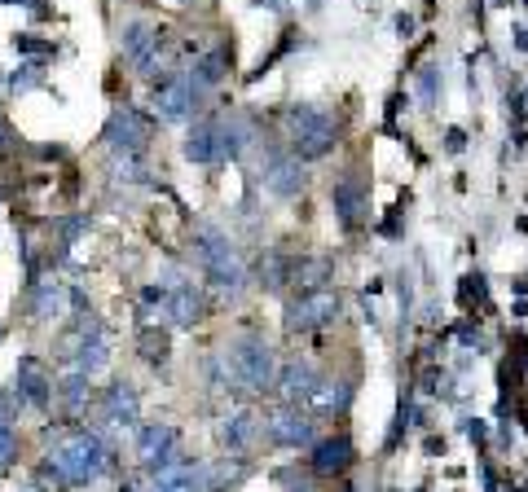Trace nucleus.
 Wrapping results in <instances>:
<instances>
[{
  "label": "nucleus",
  "instance_id": "f257e3e1",
  "mask_svg": "<svg viewBox=\"0 0 528 492\" xmlns=\"http://www.w3.org/2000/svg\"><path fill=\"white\" fill-rule=\"evenodd\" d=\"M44 466H49L66 488H84V484H93V479L106 475L110 449L97 431L75 427V431H62L58 440L44 449Z\"/></svg>",
  "mask_w": 528,
  "mask_h": 492
},
{
  "label": "nucleus",
  "instance_id": "f03ea898",
  "mask_svg": "<svg viewBox=\"0 0 528 492\" xmlns=\"http://www.w3.org/2000/svg\"><path fill=\"white\" fill-rule=\"evenodd\" d=\"M286 145L291 154H300L304 163H317L326 154H335L339 145V119L326 106H291L286 110Z\"/></svg>",
  "mask_w": 528,
  "mask_h": 492
},
{
  "label": "nucleus",
  "instance_id": "7ed1b4c3",
  "mask_svg": "<svg viewBox=\"0 0 528 492\" xmlns=\"http://www.w3.org/2000/svg\"><path fill=\"white\" fill-rule=\"evenodd\" d=\"M220 356H225L238 391L264 396V391L278 387V356H273V348L264 339H234Z\"/></svg>",
  "mask_w": 528,
  "mask_h": 492
},
{
  "label": "nucleus",
  "instance_id": "20e7f679",
  "mask_svg": "<svg viewBox=\"0 0 528 492\" xmlns=\"http://www.w3.org/2000/svg\"><path fill=\"white\" fill-rule=\"evenodd\" d=\"M344 299L335 286H317V290H295L286 299V334H317L326 326H335Z\"/></svg>",
  "mask_w": 528,
  "mask_h": 492
},
{
  "label": "nucleus",
  "instance_id": "39448f33",
  "mask_svg": "<svg viewBox=\"0 0 528 492\" xmlns=\"http://www.w3.org/2000/svg\"><path fill=\"white\" fill-rule=\"evenodd\" d=\"M198 102H203V88L194 84L190 71L168 75V80H159L150 93V110L159 123H190L198 115Z\"/></svg>",
  "mask_w": 528,
  "mask_h": 492
},
{
  "label": "nucleus",
  "instance_id": "423d86ee",
  "mask_svg": "<svg viewBox=\"0 0 528 492\" xmlns=\"http://www.w3.org/2000/svg\"><path fill=\"white\" fill-rule=\"evenodd\" d=\"M150 137H154V119L141 115L137 106H115L102 128V141L115 159H124V154H146Z\"/></svg>",
  "mask_w": 528,
  "mask_h": 492
},
{
  "label": "nucleus",
  "instance_id": "0eeeda50",
  "mask_svg": "<svg viewBox=\"0 0 528 492\" xmlns=\"http://www.w3.org/2000/svg\"><path fill=\"white\" fill-rule=\"evenodd\" d=\"M260 427L269 435V444H278V449H313V440H317V418L300 405H282V409L264 413Z\"/></svg>",
  "mask_w": 528,
  "mask_h": 492
},
{
  "label": "nucleus",
  "instance_id": "6e6552de",
  "mask_svg": "<svg viewBox=\"0 0 528 492\" xmlns=\"http://www.w3.org/2000/svg\"><path fill=\"white\" fill-rule=\"evenodd\" d=\"M14 383H18V396L27 400L36 413H49L53 400H58V383H53V369L40 361L36 352H22L18 356V369H14Z\"/></svg>",
  "mask_w": 528,
  "mask_h": 492
},
{
  "label": "nucleus",
  "instance_id": "1a4fd4ad",
  "mask_svg": "<svg viewBox=\"0 0 528 492\" xmlns=\"http://www.w3.org/2000/svg\"><path fill=\"white\" fill-rule=\"evenodd\" d=\"M260 181H264V189H269L273 198H300L304 189H308V172H304V159L300 154H291V150H273L269 159H264V167H260Z\"/></svg>",
  "mask_w": 528,
  "mask_h": 492
},
{
  "label": "nucleus",
  "instance_id": "9d476101",
  "mask_svg": "<svg viewBox=\"0 0 528 492\" xmlns=\"http://www.w3.org/2000/svg\"><path fill=\"white\" fill-rule=\"evenodd\" d=\"M330 207L335 220L344 225V233H357L361 225H370V189L361 176H344L339 185H330Z\"/></svg>",
  "mask_w": 528,
  "mask_h": 492
},
{
  "label": "nucleus",
  "instance_id": "9b49d317",
  "mask_svg": "<svg viewBox=\"0 0 528 492\" xmlns=\"http://www.w3.org/2000/svg\"><path fill=\"white\" fill-rule=\"evenodd\" d=\"M352 462H357V449H352V440L344 431L339 435H322V440H313V449H308V471L317 479H335V475H348Z\"/></svg>",
  "mask_w": 528,
  "mask_h": 492
},
{
  "label": "nucleus",
  "instance_id": "f8f14e48",
  "mask_svg": "<svg viewBox=\"0 0 528 492\" xmlns=\"http://www.w3.org/2000/svg\"><path fill=\"white\" fill-rule=\"evenodd\" d=\"M181 154L198 167H212V163H225V137H220V115H207V119H194L190 132L181 141Z\"/></svg>",
  "mask_w": 528,
  "mask_h": 492
},
{
  "label": "nucleus",
  "instance_id": "ddd939ff",
  "mask_svg": "<svg viewBox=\"0 0 528 492\" xmlns=\"http://www.w3.org/2000/svg\"><path fill=\"white\" fill-rule=\"evenodd\" d=\"M172 457H181V431L172 422H146L137 431V462L154 471V466L172 462Z\"/></svg>",
  "mask_w": 528,
  "mask_h": 492
},
{
  "label": "nucleus",
  "instance_id": "4468645a",
  "mask_svg": "<svg viewBox=\"0 0 528 492\" xmlns=\"http://www.w3.org/2000/svg\"><path fill=\"white\" fill-rule=\"evenodd\" d=\"M163 321L176 330H194L207 321V299L203 290L190 286V282H172L168 286V304H163Z\"/></svg>",
  "mask_w": 528,
  "mask_h": 492
},
{
  "label": "nucleus",
  "instance_id": "2eb2a0df",
  "mask_svg": "<svg viewBox=\"0 0 528 492\" xmlns=\"http://www.w3.org/2000/svg\"><path fill=\"white\" fill-rule=\"evenodd\" d=\"M102 418L110 427H137L141 418V391L128 383V378H115L106 391H102Z\"/></svg>",
  "mask_w": 528,
  "mask_h": 492
},
{
  "label": "nucleus",
  "instance_id": "dca6fc26",
  "mask_svg": "<svg viewBox=\"0 0 528 492\" xmlns=\"http://www.w3.org/2000/svg\"><path fill=\"white\" fill-rule=\"evenodd\" d=\"M264 435V427H260V418L251 409H234V413H225V418H220V427H216V440L225 444L229 453H247L251 444H256Z\"/></svg>",
  "mask_w": 528,
  "mask_h": 492
},
{
  "label": "nucleus",
  "instance_id": "f3484780",
  "mask_svg": "<svg viewBox=\"0 0 528 492\" xmlns=\"http://www.w3.org/2000/svg\"><path fill=\"white\" fill-rule=\"evenodd\" d=\"M317 383H322V374H317L308 361H300V356L278 369V396H282V405H304V400L313 396Z\"/></svg>",
  "mask_w": 528,
  "mask_h": 492
},
{
  "label": "nucleus",
  "instance_id": "a211bd4d",
  "mask_svg": "<svg viewBox=\"0 0 528 492\" xmlns=\"http://www.w3.org/2000/svg\"><path fill=\"white\" fill-rule=\"evenodd\" d=\"M304 405H308L313 418H344L348 405H352V383L348 378H322Z\"/></svg>",
  "mask_w": 528,
  "mask_h": 492
},
{
  "label": "nucleus",
  "instance_id": "6ab92c4d",
  "mask_svg": "<svg viewBox=\"0 0 528 492\" xmlns=\"http://www.w3.org/2000/svg\"><path fill=\"white\" fill-rule=\"evenodd\" d=\"M335 277V260L330 255H291V282L295 290H317Z\"/></svg>",
  "mask_w": 528,
  "mask_h": 492
},
{
  "label": "nucleus",
  "instance_id": "aec40b11",
  "mask_svg": "<svg viewBox=\"0 0 528 492\" xmlns=\"http://www.w3.org/2000/svg\"><path fill=\"white\" fill-rule=\"evenodd\" d=\"M190 251H194V260L203 264V268H212V264H220V260H234V255H238V251H234V242H229L216 225H198V229H194V246H190Z\"/></svg>",
  "mask_w": 528,
  "mask_h": 492
},
{
  "label": "nucleus",
  "instance_id": "412c9836",
  "mask_svg": "<svg viewBox=\"0 0 528 492\" xmlns=\"http://www.w3.org/2000/svg\"><path fill=\"white\" fill-rule=\"evenodd\" d=\"M185 71L194 75V84L203 88V93H212L229 80V49H207L203 58H194V66H185Z\"/></svg>",
  "mask_w": 528,
  "mask_h": 492
},
{
  "label": "nucleus",
  "instance_id": "4be33fe9",
  "mask_svg": "<svg viewBox=\"0 0 528 492\" xmlns=\"http://www.w3.org/2000/svg\"><path fill=\"white\" fill-rule=\"evenodd\" d=\"M31 317L36 321L62 317V282L58 277H36V282H31Z\"/></svg>",
  "mask_w": 528,
  "mask_h": 492
},
{
  "label": "nucleus",
  "instance_id": "5701e85b",
  "mask_svg": "<svg viewBox=\"0 0 528 492\" xmlns=\"http://www.w3.org/2000/svg\"><path fill=\"white\" fill-rule=\"evenodd\" d=\"M88 400H93V378L80 374V369H71V374L58 383V405L80 418V413L88 409Z\"/></svg>",
  "mask_w": 528,
  "mask_h": 492
},
{
  "label": "nucleus",
  "instance_id": "b1692460",
  "mask_svg": "<svg viewBox=\"0 0 528 492\" xmlns=\"http://www.w3.org/2000/svg\"><path fill=\"white\" fill-rule=\"evenodd\" d=\"M137 356L146 365L154 369H163L172 361V339H168V330H159V326H141L137 330Z\"/></svg>",
  "mask_w": 528,
  "mask_h": 492
},
{
  "label": "nucleus",
  "instance_id": "393cba45",
  "mask_svg": "<svg viewBox=\"0 0 528 492\" xmlns=\"http://www.w3.org/2000/svg\"><path fill=\"white\" fill-rule=\"evenodd\" d=\"M207 273V286L212 290H220V295H242V286H247V268H242V260L234 255V260H220V264H212V268H203Z\"/></svg>",
  "mask_w": 528,
  "mask_h": 492
},
{
  "label": "nucleus",
  "instance_id": "a878e982",
  "mask_svg": "<svg viewBox=\"0 0 528 492\" xmlns=\"http://www.w3.org/2000/svg\"><path fill=\"white\" fill-rule=\"evenodd\" d=\"M242 479H247V462H242V457H225V462L203 471V492H229L234 484H242Z\"/></svg>",
  "mask_w": 528,
  "mask_h": 492
},
{
  "label": "nucleus",
  "instance_id": "bb28decb",
  "mask_svg": "<svg viewBox=\"0 0 528 492\" xmlns=\"http://www.w3.org/2000/svg\"><path fill=\"white\" fill-rule=\"evenodd\" d=\"M110 365V348H106V339H93V343H84L80 352L71 356V369H80V374H102V369Z\"/></svg>",
  "mask_w": 528,
  "mask_h": 492
},
{
  "label": "nucleus",
  "instance_id": "cd10ccee",
  "mask_svg": "<svg viewBox=\"0 0 528 492\" xmlns=\"http://www.w3.org/2000/svg\"><path fill=\"white\" fill-rule=\"evenodd\" d=\"M40 84H44V62H18L14 75H9V93L14 97L31 93V88H40Z\"/></svg>",
  "mask_w": 528,
  "mask_h": 492
},
{
  "label": "nucleus",
  "instance_id": "c85d7f7f",
  "mask_svg": "<svg viewBox=\"0 0 528 492\" xmlns=\"http://www.w3.org/2000/svg\"><path fill=\"white\" fill-rule=\"evenodd\" d=\"M14 49L18 53H31V58H40V62H53V53H58V44H49V40H36L31 31H22V36H14Z\"/></svg>",
  "mask_w": 528,
  "mask_h": 492
},
{
  "label": "nucleus",
  "instance_id": "c756f323",
  "mask_svg": "<svg viewBox=\"0 0 528 492\" xmlns=\"http://www.w3.org/2000/svg\"><path fill=\"white\" fill-rule=\"evenodd\" d=\"M458 295H462V304H480L484 308V299H489V286H484V277L480 273H467L462 277V286H458Z\"/></svg>",
  "mask_w": 528,
  "mask_h": 492
},
{
  "label": "nucleus",
  "instance_id": "7c9ffc66",
  "mask_svg": "<svg viewBox=\"0 0 528 492\" xmlns=\"http://www.w3.org/2000/svg\"><path fill=\"white\" fill-rule=\"evenodd\" d=\"M18 462V431L14 422H0V471Z\"/></svg>",
  "mask_w": 528,
  "mask_h": 492
},
{
  "label": "nucleus",
  "instance_id": "2f4dec72",
  "mask_svg": "<svg viewBox=\"0 0 528 492\" xmlns=\"http://www.w3.org/2000/svg\"><path fill=\"white\" fill-rule=\"evenodd\" d=\"M22 405H27V400L18 396V387H0V422H14Z\"/></svg>",
  "mask_w": 528,
  "mask_h": 492
},
{
  "label": "nucleus",
  "instance_id": "473e14b6",
  "mask_svg": "<svg viewBox=\"0 0 528 492\" xmlns=\"http://www.w3.org/2000/svg\"><path fill=\"white\" fill-rule=\"evenodd\" d=\"M308 475H313V471H308ZM308 475H300V466H286V471H278V484H282L286 492H313Z\"/></svg>",
  "mask_w": 528,
  "mask_h": 492
},
{
  "label": "nucleus",
  "instance_id": "72a5a7b5",
  "mask_svg": "<svg viewBox=\"0 0 528 492\" xmlns=\"http://www.w3.org/2000/svg\"><path fill=\"white\" fill-rule=\"evenodd\" d=\"M436 88H440V80H436V66H427V71H423V102H427V106L436 102Z\"/></svg>",
  "mask_w": 528,
  "mask_h": 492
},
{
  "label": "nucleus",
  "instance_id": "f704fd0d",
  "mask_svg": "<svg viewBox=\"0 0 528 492\" xmlns=\"http://www.w3.org/2000/svg\"><path fill=\"white\" fill-rule=\"evenodd\" d=\"M462 145H467L462 128H449V132H445V150H449V154H462Z\"/></svg>",
  "mask_w": 528,
  "mask_h": 492
},
{
  "label": "nucleus",
  "instance_id": "c9c22d12",
  "mask_svg": "<svg viewBox=\"0 0 528 492\" xmlns=\"http://www.w3.org/2000/svg\"><path fill=\"white\" fill-rule=\"evenodd\" d=\"M9 145H14V128H9V119H0V159L9 154Z\"/></svg>",
  "mask_w": 528,
  "mask_h": 492
},
{
  "label": "nucleus",
  "instance_id": "e433bc0d",
  "mask_svg": "<svg viewBox=\"0 0 528 492\" xmlns=\"http://www.w3.org/2000/svg\"><path fill=\"white\" fill-rule=\"evenodd\" d=\"M462 431H467L471 440H489V427H484L480 418H467V427H462Z\"/></svg>",
  "mask_w": 528,
  "mask_h": 492
},
{
  "label": "nucleus",
  "instance_id": "4c0bfd02",
  "mask_svg": "<svg viewBox=\"0 0 528 492\" xmlns=\"http://www.w3.org/2000/svg\"><path fill=\"white\" fill-rule=\"evenodd\" d=\"M18 5H22V9H31L36 18H49V14H53V5H44V0H18Z\"/></svg>",
  "mask_w": 528,
  "mask_h": 492
},
{
  "label": "nucleus",
  "instance_id": "58836bf2",
  "mask_svg": "<svg viewBox=\"0 0 528 492\" xmlns=\"http://www.w3.org/2000/svg\"><path fill=\"white\" fill-rule=\"evenodd\" d=\"M480 479H484V492H498V479H493V466L489 462L480 466Z\"/></svg>",
  "mask_w": 528,
  "mask_h": 492
},
{
  "label": "nucleus",
  "instance_id": "ea45409f",
  "mask_svg": "<svg viewBox=\"0 0 528 492\" xmlns=\"http://www.w3.org/2000/svg\"><path fill=\"white\" fill-rule=\"evenodd\" d=\"M396 31H401V40H410V31H414V18H410V14H401V18H396Z\"/></svg>",
  "mask_w": 528,
  "mask_h": 492
},
{
  "label": "nucleus",
  "instance_id": "a19ab883",
  "mask_svg": "<svg viewBox=\"0 0 528 492\" xmlns=\"http://www.w3.org/2000/svg\"><path fill=\"white\" fill-rule=\"evenodd\" d=\"M0 5H18V0H0Z\"/></svg>",
  "mask_w": 528,
  "mask_h": 492
},
{
  "label": "nucleus",
  "instance_id": "79ce46f5",
  "mask_svg": "<svg viewBox=\"0 0 528 492\" xmlns=\"http://www.w3.org/2000/svg\"><path fill=\"white\" fill-rule=\"evenodd\" d=\"M181 5H194V0H181Z\"/></svg>",
  "mask_w": 528,
  "mask_h": 492
},
{
  "label": "nucleus",
  "instance_id": "37998d69",
  "mask_svg": "<svg viewBox=\"0 0 528 492\" xmlns=\"http://www.w3.org/2000/svg\"><path fill=\"white\" fill-rule=\"evenodd\" d=\"M0 339H5V326H0Z\"/></svg>",
  "mask_w": 528,
  "mask_h": 492
}]
</instances>
